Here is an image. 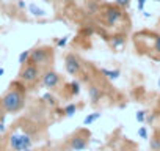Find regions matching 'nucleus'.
I'll list each match as a JSON object with an SVG mask.
<instances>
[{
	"label": "nucleus",
	"instance_id": "f257e3e1",
	"mask_svg": "<svg viewBox=\"0 0 160 151\" xmlns=\"http://www.w3.org/2000/svg\"><path fill=\"white\" fill-rule=\"evenodd\" d=\"M27 85L21 81H16L10 85L8 91L0 98V109L5 113H19L25 106Z\"/></svg>",
	"mask_w": 160,
	"mask_h": 151
},
{
	"label": "nucleus",
	"instance_id": "f03ea898",
	"mask_svg": "<svg viewBox=\"0 0 160 151\" xmlns=\"http://www.w3.org/2000/svg\"><path fill=\"white\" fill-rule=\"evenodd\" d=\"M8 143H10L11 151H24L27 148H32L33 135L30 132H27L25 129H22V131L14 129L8 137Z\"/></svg>",
	"mask_w": 160,
	"mask_h": 151
},
{
	"label": "nucleus",
	"instance_id": "7ed1b4c3",
	"mask_svg": "<svg viewBox=\"0 0 160 151\" xmlns=\"http://www.w3.org/2000/svg\"><path fill=\"white\" fill-rule=\"evenodd\" d=\"M90 137H91V132L87 128H80V129H77L74 134H71L68 137L66 145L72 151H83L90 145Z\"/></svg>",
	"mask_w": 160,
	"mask_h": 151
},
{
	"label": "nucleus",
	"instance_id": "20e7f679",
	"mask_svg": "<svg viewBox=\"0 0 160 151\" xmlns=\"http://www.w3.org/2000/svg\"><path fill=\"white\" fill-rule=\"evenodd\" d=\"M41 76H42L41 68H39L38 65L28 61V63H25V65L21 66V71H19V81L24 82L25 85L32 87V85H35V84L41 79Z\"/></svg>",
	"mask_w": 160,
	"mask_h": 151
},
{
	"label": "nucleus",
	"instance_id": "39448f33",
	"mask_svg": "<svg viewBox=\"0 0 160 151\" xmlns=\"http://www.w3.org/2000/svg\"><path fill=\"white\" fill-rule=\"evenodd\" d=\"M28 61L38 65L39 68H42V66H46V65H49V63L53 61V49L49 47V46L35 47L30 52V60Z\"/></svg>",
	"mask_w": 160,
	"mask_h": 151
},
{
	"label": "nucleus",
	"instance_id": "423d86ee",
	"mask_svg": "<svg viewBox=\"0 0 160 151\" xmlns=\"http://www.w3.org/2000/svg\"><path fill=\"white\" fill-rule=\"evenodd\" d=\"M101 13H102L104 22H105L108 27L116 25V24L122 19V16H124L122 8H121V7H118L116 3H115V5H105V7L101 10Z\"/></svg>",
	"mask_w": 160,
	"mask_h": 151
},
{
	"label": "nucleus",
	"instance_id": "0eeeda50",
	"mask_svg": "<svg viewBox=\"0 0 160 151\" xmlns=\"http://www.w3.org/2000/svg\"><path fill=\"white\" fill-rule=\"evenodd\" d=\"M64 68H66L69 76L77 77V76H80V72H82V61H80V58L75 54L69 52L64 57Z\"/></svg>",
	"mask_w": 160,
	"mask_h": 151
},
{
	"label": "nucleus",
	"instance_id": "6e6552de",
	"mask_svg": "<svg viewBox=\"0 0 160 151\" xmlns=\"http://www.w3.org/2000/svg\"><path fill=\"white\" fill-rule=\"evenodd\" d=\"M41 82H42V85L47 90H53V88H57L60 85L61 76L57 71H53V69H46L42 72V76H41Z\"/></svg>",
	"mask_w": 160,
	"mask_h": 151
},
{
	"label": "nucleus",
	"instance_id": "1a4fd4ad",
	"mask_svg": "<svg viewBox=\"0 0 160 151\" xmlns=\"http://www.w3.org/2000/svg\"><path fill=\"white\" fill-rule=\"evenodd\" d=\"M88 98H90V101H91L93 104H98V102L101 101V98H102V90L99 88V85H96V84L88 85Z\"/></svg>",
	"mask_w": 160,
	"mask_h": 151
},
{
	"label": "nucleus",
	"instance_id": "9d476101",
	"mask_svg": "<svg viewBox=\"0 0 160 151\" xmlns=\"http://www.w3.org/2000/svg\"><path fill=\"white\" fill-rule=\"evenodd\" d=\"M101 74L105 76V77L110 79V81H116L119 76H121V71H119V69H107V68H101Z\"/></svg>",
	"mask_w": 160,
	"mask_h": 151
},
{
	"label": "nucleus",
	"instance_id": "9b49d317",
	"mask_svg": "<svg viewBox=\"0 0 160 151\" xmlns=\"http://www.w3.org/2000/svg\"><path fill=\"white\" fill-rule=\"evenodd\" d=\"M124 44H126V36H124V35H115V36H112V39H110V46H112L113 49H121Z\"/></svg>",
	"mask_w": 160,
	"mask_h": 151
},
{
	"label": "nucleus",
	"instance_id": "f8f14e48",
	"mask_svg": "<svg viewBox=\"0 0 160 151\" xmlns=\"http://www.w3.org/2000/svg\"><path fill=\"white\" fill-rule=\"evenodd\" d=\"M101 112H94V113H90V115H87L85 118H83V126H90V124H93L96 120H99L101 118Z\"/></svg>",
	"mask_w": 160,
	"mask_h": 151
},
{
	"label": "nucleus",
	"instance_id": "ddd939ff",
	"mask_svg": "<svg viewBox=\"0 0 160 151\" xmlns=\"http://www.w3.org/2000/svg\"><path fill=\"white\" fill-rule=\"evenodd\" d=\"M77 109H78V107H77L74 102H71V104H66V106L63 107V115H64V117H72V115L77 112Z\"/></svg>",
	"mask_w": 160,
	"mask_h": 151
},
{
	"label": "nucleus",
	"instance_id": "4468645a",
	"mask_svg": "<svg viewBox=\"0 0 160 151\" xmlns=\"http://www.w3.org/2000/svg\"><path fill=\"white\" fill-rule=\"evenodd\" d=\"M42 101L46 102V104H49L50 107H57V98L53 96V95H50V93H46V95H42Z\"/></svg>",
	"mask_w": 160,
	"mask_h": 151
},
{
	"label": "nucleus",
	"instance_id": "2eb2a0df",
	"mask_svg": "<svg viewBox=\"0 0 160 151\" xmlns=\"http://www.w3.org/2000/svg\"><path fill=\"white\" fill-rule=\"evenodd\" d=\"M149 146H151V151H160V135H157V132H155V135L151 138Z\"/></svg>",
	"mask_w": 160,
	"mask_h": 151
},
{
	"label": "nucleus",
	"instance_id": "dca6fc26",
	"mask_svg": "<svg viewBox=\"0 0 160 151\" xmlns=\"http://www.w3.org/2000/svg\"><path fill=\"white\" fill-rule=\"evenodd\" d=\"M30 52H32V49H30V50H22V52L19 54L18 61H19V65H21V66H22V65H25V63H28V60H30Z\"/></svg>",
	"mask_w": 160,
	"mask_h": 151
},
{
	"label": "nucleus",
	"instance_id": "f3484780",
	"mask_svg": "<svg viewBox=\"0 0 160 151\" xmlns=\"http://www.w3.org/2000/svg\"><path fill=\"white\" fill-rule=\"evenodd\" d=\"M66 87L71 88V96H77V95L80 93V84H78L77 81H72V82L68 84Z\"/></svg>",
	"mask_w": 160,
	"mask_h": 151
},
{
	"label": "nucleus",
	"instance_id": "a211bd4d",
	"mask_svg": "<svg viewBox=\"0 0 160 151\" xmlns=\"http://www.w3.org/2000/svg\"><path fill=\"white\" fill-rule=\"evenodd\" d=\"M152 49H154V52L160 54V35L154 36V44H152Z\"/></svg>",
	"mask_w": 160,
	"mask_h": 151
},
{
	"label": "nucleus",
	"instance_id": "6ab92c4d",
	"mask_svg": "<svg viewBox=\"0 0 160 151\" xmlns=\"http://www.w3.org/2000/svg\"><path fill=\"white\" fill-rule=\"evenodd\" d=\"M135 118H137L138 123H143V121L146 120V112H144V110H138L137 115H135Z\"/></svg>",
	"mask_w": 160,
	"mask_h": 151
},
{
	"label": "nucleus",
	"instance_id": "aec40b11",
	"mask_svg": "<svg viewBox=\"0 0 160 151\" xmlns=\"http://www.w3.org/2000/svg\"><path fill=\"white\" fill-rule=\"evenodd\" d=\"M55 43H57V46H58V47H64V46L68 44V36H63V38H57V39H55Z\"/></svg>",
	"mask_w": 160,
	"mask_h": 151
},
{
	"label": "nucleus",
	"instance_id": "412c9836",
	"mask_svg": "<svg viewBox=\"0 0 160 151\" xmlns=\"http://www.w3.org/2000/svg\"><path fill=\"white\" fill-rule=\"evenodd\" d=\"M115 3H116L118 7H121V8L124 10V8H127V7L130 5V0H116Z\"/></svg>",
	"mask_w": 160,
	"mask_h": 151
},
{
	"label": "nucleus",
	"instance_id": "4be33fe9",
	"mask_svg": "<svg viewBox=\"0 0 160 151\" xmlns=\"http://www.w3.org/2000/svg\"><path fill=\"white\" fill-rule=\"evenodd\" d=\"M138 135H140L141 138H148V131H146V128H140V129H138Z\"/></svg>",
	"mask_w": 160,
	"mask_h": 151
},
{
	"label": "nucleus",
	"instance_id": "5701e85b",
	"mask_svg": "<svg viewBox=\"0 0 160 151\" xmlns=\"http://www.w3.org/2000/svg\"><path fill=\"white\" fill-rule=\"evenodd\" d=\"M3 74H5V69H3V68H0V77H2Z\"/></svg>",
	"mask_w": 160,
	"mask_h": 151
},
{
	"label": "nucleus",
	"instance_id": "b1692460",
	"mask_svg": "<svg viewBox=\"0 0 160 151\" xmlns=\"http://www.w3.org/2000/svg\"><path fill=\"white\" fill-rule=\"evenodd\" d=\"M61 2H66V3H69V2H72V0H61Z\"/></svg>",
	"mask_w": 160,
	"mask_h": 151
},
{
	"label": "nucleus",
	"instance_id": "393cba45",
	"mask_svg": "<svg viewBox=\"0 0 160 151\" xmlns=\"http://www.w3.org/2000/svg\"><path fill=\"white\" fill-rule=\"evenodd\" d=\"M24 151H33V149H32V148H27V149H24Z\"/></svg>",
	"mask_w": 160,
	"mask_h": 151
},
{
	"label": "nucleus",
	"instance_id": "a878e982",
	"mask_svg": "<svg viewBox=\"0 0 160 151\" xmlns=\"http://www.w3.org/2000/svg\"><path fill=\"white\" fill-rule=\"evenodd\" d=\"M158 87H160V79H158Z\"/></svg>",
	"mask_w": 160,
	"mask_h": 151
},
{
	"label": "nucleus",
	"instance_id": "bb28decb",
	"mask_svg": "<svg viewBox=\"0 0 160 151\" xmlns=\"http://www.w3.org/2000/svg\"><path fill=\"white\" fill-rule=\"evenodd\" d=\"M155 2H160V0H155Z\"/></svg>",
	"mask_w": 160,
	"mask_h": 151
}]
</instances>
